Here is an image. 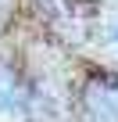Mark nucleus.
Masks as SVG:
<instances>
[{
	"instance_id": "f257e3e1",
	"label": "nucleus",
	"mask_w": 118,
	"mask_h": 122,
	"mask_svg": "<svg viewBox=\"0 0 118 122\" xmlns=\"http://www.w3.org/2000/svg\"><path fill=\"white\" fill-rule=\"evenodd\" d=\"M90 122H118V76H100L86 90Z\"/></svg>"
},
{
	"instance_id": "f03ea898",
	"label": "nucleus",
	"mask_w": 118,
	"mask_h": 122,
	"mask_svg": "<svg viewBox=\"0 0 118 122\" xmlns=\"http://www.w3.org/2000/svg\"><path fill=\"white\" fill-rule=\"evenodd\" d=\"M114 40H118V29H114Z\"/></svg>"
}]
</instances>
